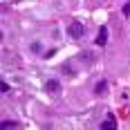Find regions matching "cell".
<instances>
[{
	"mask_svg": "<svg viewBox=\"0 0 130 130\" xmlns=\"http://www.w3.org/2000/svg\"><path fill=\"white\" fill-rule=\"evenodd\" d=\"M121 11H123V16H130V0L123 5V7H121Z\"/></svg>",
	"mask_w": 130,
	"mask_h": 130,
	"instance_id": "obj_8",
	"label": "cell"
},
{
	"mask_svg": "<svg viewBox=\"0 0 130 130\" xmlns=\"http://www.w3.org/2000/svg\"><path fill=\"white\" fill-rule=\"evenodd\" d=\"M31 52H40V43H34L31 45Z\"/></svg>",
	"mask_w": 130,
	"mask_h": 130,
	"instance_id": "obj_9",
	"label": "cell"
},
{
	"mask_svg": "<svg viewBox=\"0 0 130 130\" xmlns=\"http://www.w3.org/2000/svg\"><path fill=\"white\" fill-rule=\"evenodd\" d=\"M105 90H108V81H105V78H101V81L94 85V94H103Z\"/></svg>",
	"mask_w": 130,
	"mask_h": 130,
	"instance_id": "obj_5",
	"label": "cell"
},
{
	"mask_svg": "<svg viewBox=\"0 0 130 130\" xmlns=\"http://www.w3.org/2000/svg\"><path fill=\"white\" fill-rule=\"evenodd\" d=\"M83 34H85V25L83 23H78V20H72L70 25H67V36L70 38H83Z\"/></svg>",
	"mask_w": 130,
	"mask_h": 130,
	"instance_id": "obj_1",
	"label": "cell"
},
{
	"mask_svg": "<svg viewBox=\"0 0 130 130\" xmlns=\"http://www.w3.org/2000/svg\"><path fill=\"white\" fill-rule=\"evenodd\" d=\"M0 126H2V128H20V123H18V121H7V119H5Z\"/></svg>",
	"mask_w": 130,
	"mask_h": 130,
	"instance_id": "obj_6",
	"label": "cell"
},
{
	"mask_svg": "<svg viewBox=\"0 0 130 130\" xmlns=\"http://www.w3.org/2000/svg\"><path fill=\"white\" fill-rule=\"evenodd\" d=\"M9 90H11V88H9V83H7V81H0V92H2V94H7Z\"/></svg>",
	"mask_w": 130,
	"mask_h": 130,
	"instance_id": "obj_7",
	"label": "cell"
},
{
	"mask_svg": "<svg viewBox=\"0 0 130 130\" xmlns=\"http://www.w3.org/2000/svg\"><path fill=\"white\" fill-rule=\"evenodd\" d=\"M45 90L50 92V94H58V92H61V83H58L56 78H50V81L45 83Z\"/></svg>",
	"mask_w": 130,
	"mask_h": 130,
	"instance_id": "obj_4",
	"label": "cell"
},
{
	"mask_svg": "<svg viewBox=\"0 0 130 130\" xmlns=\"http://www.w3.org/2000/svg\"><path fill=\"white\" fill-rule=\"evenodd\" d=\"M99 128L101 130H117V119H115V115H108V117L101 121Z\"/></svg>",
	"mask_w": 130,
	"mask_h": 130,
	"instance_id": "obj_3",
	"label": "cell"
},
{
	"mask_svg": "<svg viewBox=\"0 0 130 130\" xmlns=\"http://www.w3.org/2000/svg\"><path fill=\"white\" fill-rule=\"evenodd\" d=\"M105 43H108V27H105V25H101V27H99V34H96V38H94V45L103 47Z\"/></svg>",
	"mask_w": 130,
	"mask_h": 130,
	"instance_id": "obj_2",
	"label": "cell"
}]
</instances>
